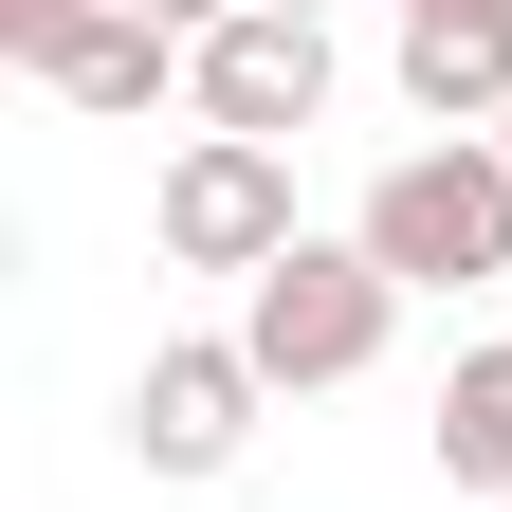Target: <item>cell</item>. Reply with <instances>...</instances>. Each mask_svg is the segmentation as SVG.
Masks as SVG:
<instances>
[{"label": "cell", "instance_id": "8992f818", "mask_svg": "<svg viewBox=\"0 0 512 512\" xmlns=\"http://www.w3.org/2000/svg\"><path fill=\"white\" fill-rule=\"evenodd\" d=\"M37 92H55V110H92V128H147L165 92H202V37H165L147 0H110V19H92L74 55H55Z\"/></svg>", "mask_w": 512, "mask_h": 512}, {"label": "cell", "instance_id": "9c48e42d", "mask_svg": "<svg viewBox=\"0 0 512 512\" xmlns=\"http://www.w3.org/2000/svg\"><path fill=\"white\" fill-rule=\"evenodd\" d=\"M147 19H165V37H220V19H256V0H147Z\"/></svg>", "mask_w": 512, "mask_h": 512}, {"label": "cell", "instance_id": "3957f363", "mask_svg": "<svg viewBox=\"0 0 512 512\" xmlns=\"http://www.w3.org/2000/svg\"><path fill=\"white\" fill-rule=\"evenodd\" d=\"M147 220H165V256H183V275H238V293L311 238V220H293V147H238V128H183V147H165V183H147Z\"/></svg>", "mask_w": 512, "mask_h": 512}, {"label": "cell", "instance_id": "7a4b0ae2", "mask_svg": "<svg viewBox=\"0 0 512 512\" xmlns=\"http://www.w3.org/2000/svg\"><path fill=\"white\" fill-rule=\"evenodd\" d=\"M348 238H366L403 293H494V275H512V165H494V147H403V165L348 202Z\"/></svg>", "mask_w": 512, "mask_h": 512}, {"label": "cell", "instance_id": "7c38bea8", "mask_svg": "<svg viewBox=\"0 0 512 512\" xmlns=\"http://www.w3.org/2000/svg\"><path fill=\"white\" fill-rule=\"evenodd\" d=\"M494 165H512V128H494Z\"/></svg>", "mask_w": 512, "mask_h": 512}, {"label": "cell", "instance_id": "30bf717a", "mask_svg": "<svg viewBox=\"0 0 512 512\" xmlns=\"http://www.w3.org/2000/svg\"><path fill=\"white\" fill-rule=\"evenodd\" d=\"M403 19H512V0H403Z\"/></svg>", "mask_w": 512, "mask_h": 512}, {"label": "cell", "instance_id": "ba28073f", "mask_svg": "<svg viewBox=\"0 0 512 512\" xmlns=\"http://www.w3.org/2000/svg\"><path fill=\"white\" fill-rule=\"evenodd\" d=\"M92 19H110V0H0V55H19V74H55Z\"/></svg>", "mask_w": 512, "mask_h": 512}, {"label": "cell", "instance_id": "52a82bcc", "mask_svg": "<svg viewBox=\"0 0 512 512\" xmlns=\"http://www.w3.org/2000/svg\"><path fill=\"white\" fill-rule=\"evenodd\" d=\"M439 476H458V494H512V330L439 366Z\"/></svg>", "mask_w": 512, "mask_h": 512}, {"label": "cell", "instance_id": "6da1fadb", "mask_svg": "<svg viewBox=\"0 0 512 512\" xmlns=\"http://www.w3.org/2000/svg\"><path fill=\"white\" fill-rule=\"evenodd\" d=\"M384 330H403V275H384L366 238H293L275 275L238 293V348H256V384H275V403L366 384V366H384Z\"/></svg>", "mask_w": 512, "mask_h": 512}, {"label": "cell", "instance_id": "277c9868", "mask_svg": "<svg viewBox=\"0 0 512 512\" xmlns=\"http://www.w3.org/2000/svg\"><path fill=\"white\" fill-rule=\"evenodd\" d=\"M256 403H275V384H256L238 330H165L147 366H128V458H147L165 494H202V476L256 458Z\"/></svg>", "mask_w": 512, "mask_h": 512}, {"label": "cell", "instance_id": "5b68a950", "mask_svg": "<svg viewBox=\"0 0 512 512\" xmlns=\"http://www.w3.org/2000/svg\"><path fill=\"white\" fill-rule=\"evenodd\" d=\"M183 110H202V128H238V147H293V128L330 110V19H275V0H256V19H220Z\"/></svg>", "mask_w": 512, "mask_h": 512}, {"label": "cell", "instance_id": "8fae6325", "mask_svg": "<svg viewBox=\"0 0 512 512\" xmlns=\"http://www.w3.org/2000/svg\"><path fill=\"white\" fill-rule=\"evenodd\" d=\"M275 19H330V0H275Z\"/></svg>", "mask_w": 512, "mask_h": 512}]
</instances>
